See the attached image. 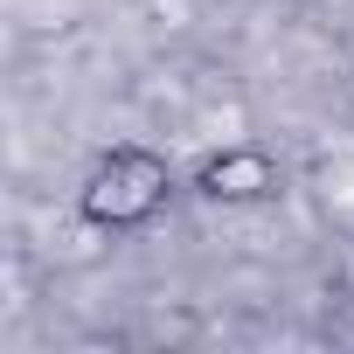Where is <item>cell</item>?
<instances>
[{"mask_svg": "<svg viewBox=\"0 0 354 354\" xmlns=\"http://www.w3.org/2000/svg\"><path fill=\"white\" fill-rule=\"evenodd\" d=\"M160 202H167V160L146 146H111L84 181V223L97 230H139L153 223Z\"/></svg>", "mask_w": 354, "mask_h": 354, "instance_id": "cell-1", "label": "cell"}, {"mask_svg": "<svg viewBox=\"0 0 354 354\" xmlns=\"http://www.w3.org/2000/svg\"><path fill=\"white\" fill-rule=\"evenodd\" d=\"M195 188H202L209 202H271V195H278V160H271L264 146H223V153L202 160Z\"/></svg>", "mask_w": 354, "mask_h": 354, "instance_id": "cell-2", "label": "cell"}]
</instances>
